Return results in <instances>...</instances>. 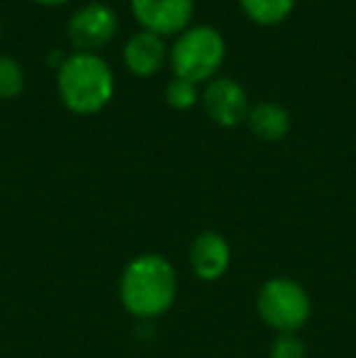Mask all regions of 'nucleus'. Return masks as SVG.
Here are the masks:
<instances>
[{
	"label": "nucleus",
	"instance_id": "f257e3e1",
	"mask_svg": "<svg viewBox=\"0 0 356 358\" xmlns=\"http://www.w3.org/2000/svg\"><path fill=\"white\" fill-rule=\"evenodd\" d=\"M54 71L59 100L76 117H95L113 103L115 73L100 54L71 52Z\"/></svg>",
	"mask_w": 356,
	"mask_h": 358
},
{
	"label": "nucleus",
	"instance_id": "9b49d317",
	"mask_svg": "<svg viewBox=\"0 0 356 358\" xmlns=\"http://www.w3.org/2000/svg\"><path fill=\"white\" fill-rule=\"evenodd\" d=\"M298 0H237L239 10L249 22L259 27H276L293 15Z\"/></svg>",
	"mask_w": 356,
	"mask_h": 358
},
{
	"label": "nucleus",
	"instance_id": "f03ea898",
	"mask_svg": "<svg viewBox=\"0 0 356 358\" xmlns=\"http://www.w3.org/2000/svg\"><path fill=\"white\" fill-rule=\"evenodd\" d=\"M178 278L173 264L162 254H139L120 275V302L132 317L154 320L176 302Z\"/></svg>",
	"mask_w": 356,
	"mask_h": 358
},
{
	"label": "nucleus",
	"instance_id": "423d86ee",
	"mask_svg": "<svg viewBox=\"0 0 356 358\" xmlns=\"http://www.w3.org/2000/svg\"><path fill=\"white\" fill-rule=\"evenodd\" d=\"M200 105L205 115L213 120L218 127L232 129L237 124L247 122L249 115V98L242 83H237L229 76H218L200 90Z\"/></svg>",
	"mask_w": 356,
	"mask_h": 358
},
{
	"label": "nucleus",
	"instance_id": "39448f33",
	"mask_svg": "<svg viewBox=\"0 0 356 358\" xmlns=\"http://www.w3.org/2000/svg\"><path fill=\"white\" fill-rule=\"evenodd\" d=\"M120 29L118 13L108 3H86L69 17L66 34L73 52L98 54L115 39Z\"/></svg>",
	"mask_w": 356,
	"mask_h": 358
},
{
	"label": "nucleus",
	"instance_id": "9d476101",
	"mask_svg": "<svg viewBox=\"0 0 356 358\" xmlns=\"http://www.w3.org/2000/svg\"><path fill=\"white\" fill-rule=\"evenodd\" d=\"M244 124L262 142H280L290 132V113L280 103L264 100V103H257L249 108Z\"/></svg>",
	"mask_w": 356,
	"mask_h": 358
},
{
	"label": "nucleus",
	"instance_id": "7ed1b4c3",
	"mask_svg": "<svg viewBox=\"0 0 356 358\" xmlns=\"http://www.w3.org/2000/svg\"><path fill=\"white\" fill-rule=\"evenodd\" d=\"M227 59V42L213 24H190L169 47V69L173 78L205 85L218 78Z\"/></svg>",
	"mask_w": 356,
	"mask_h": 358
},
{
	"label": "nucleus",
	"instance_id": "4468645a",
	"mask_svg": "<svg viewBox=\"0 0 356 358\" xmlns=\"http://www.w3.org/2000/svg\"><path fill=\"white\" fill-rule=\"evenodd\" d=\"M269 358H305V344L295 334H278L271 344Z\"/></svg>",
	"mask_w": 356,
	"mask_h": 358
},
{
	"label": "nucleus",
	"instance_id": "20e7f679",
	"mask_svg": "<svg viewBox=\"0 0 356 358\" xmlns=\"http://www.w3.org/2000/svg\"><path fill=\"white\" fill-rule=\"evenodd\" d=\"M257 312L264 324L271 327L278 334H295L303 329L313 312L310 295L298 280L285 278H269L257 295Z\"/></svg>",
	"mask_w": 356,
	"mask_h": 358
},
{
	"label": "nucleus",
	"instance_id": "6e6552de",
	"mask_svg": "<svg viewBox=\"0 0 356 358\" xmlns=\"http://www.w3.org/2000/svg\"><path fill=\"white\" fill-rule=\"evenodd\" d=\"M122 64L134 78H154L169 64L166 39L147 29H137L124 39Z\"/></svg>",
	"mask_w": 356,
	"mask_h": 358
},
{
	"label": "nucleus",
	"instance_id": "0eeeda50",
	"mask_svg": "<svg viewBox=\"0 0 356 358\" xmlns=\"http://www.w3.org/2000/svg\"><path fill=\"white\" fill-rule=\"evenodd\" d=\"M129 13L139 29L166 39L190 27L195 0H129Z\"/></svg>",
	"mask_w": 356,
	"mask_h": 358
},
{
	"label": "nucleus",
	"instance_id": "2eb2a0df",
	"mask_svg": "<svg viewBox=\"0 0 356 358\" xmlns=\"http://www.w3.org/2000/svg\"><path fill=\"white\" fill-rule=\"evenodd\" d=\"M34 5H42V8H62V5L71 3V0H32Z\"/></svg>",
	"mask_w": 356,
	"mask_h": 358
},
{
	"label": "nucleus",
	"instance_id": "f8f14e48",
	"mask_svg": "<svg viewBox=\"0 0 356 358\" xmlns=\"http://www.w3.org/2000/svg\"><path fill=\"white\" fill-rule=\"evenodd\" d=\"M27 76L15 57L0 54V100H15L24 93Z\"/></svg>",
	"mask_w": 356,
	"mask_h": 358
},
{
	"label": "nucleus",
	"instance_id": "1a4fd4ad",
	"mask_svg": "<svg viewBox=\"0 0 356 358\" xmlns=\"http://www.w3.org/2000/svg\"><path fill=\"white\" fill-rule=\"evenodd\" d=\"M190 268L205 283L220 280L229 271L232 264V249L229 241L218 231H203L190 244Z\"/></svg>",
	"mask_w": 356,
	"mask_h": 358
},
{
	"label": "nucleus",
	"instance_id": "dca6fc26",
	"mask_svg": "<svg viewBox=\"0 0 356 358\" xmlns=\"http://www.w3.org/2000/svg\"><path fill=\"white\" fill-rule=\"evenodd\" d=\"M0 42H3V24H0Z\"/></svg>",
	"mask_w": 356,
	"mask_h": 358
},
{
	"label": "nucleus",
	"instance_id": "ddd939ff",
	"mask_svg": "<svg viewBox=\"0 0 356 358\" xmlns=\"http://www.w3.org/2000/svg\"><path fill=\"white\" fill-rule=\"evenodd\" d=\"M164 98H166V105L176 113H188L195 105L200 103V85L190 83L185 78H173L166 83L164 88Z\"/></svg>",
	"mask_w": 356,
	"mask_h": 358
}]
</instances>
